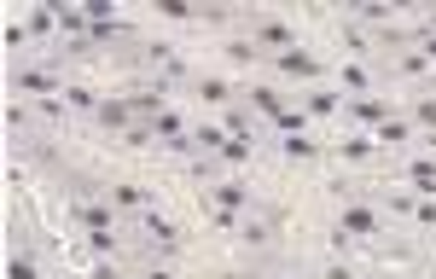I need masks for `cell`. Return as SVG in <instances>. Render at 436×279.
<instances>
[{
	"instance_id": "obj_1",
	"label": "cell",
	"mask_w": 436,
	"mask_h": 279,
	"mask_svg": "<svg viewBox=\"0 0 436 279\" xmlns=\"http://www.w3.org/2000/svg\"><path fill=\"white\" fill-rule=\"evenodd\" d=\"M372 227H378L372 210H343V233H372Z\"/></svg>"
},
{
	"instance_id": "obj_2",
	"label": "cell",
	"mask_w": 436,
	"mask_h": 279,
	"mask_svg": "<svg viewBox=\"0 0 436 279\" xmlns=\"http://www.w3.org/2000/svg\"><path fill=\"white\" fill-rule=\"evenodd\" d=\"M280 64L291 70V76H314V58L308 53H280Z\"/></svg>"
},
{
	"instance_id": "obj_3",
	"label": "cell",
	"mask_w": 436,
	"mask_h": 279,
	"mask_svg": "<svg viewBox=\"0 0 436 279\" xmlns=\"http://www.w3.org/2000/svg\"><path fill=\"white\" fill-rule=\"evenodd\" d=\"M407 175H413V186H419V192H436V163H413Z\"/></svg>"
},
{
	"instance_id": "obj_4",
	"label": "cell",
	"mask_w": 436,
	"mask_h": 279,
	"mask_svg": "<svg viewBox=\"0 0 436 279\" xmlns=\"http://www.w3.org/2000/svg\"><path fill=\"white\" fill-rule=\"evenodd\" d=\"M145 233H152V239H157V245H175V239H180V233H175V227H169V221H163V215H152V221H145Z\"/></svg>"
},
{
	"instance_id": "obj_5",
	"label": "cell",
	"mask_w": 436,
	"mask_h": 279,
	"mask_svg": "<svg viewBox=\"0 0 436 279\" xmlns=\"http://www.w3.org/2000/svg\"><path fill=\"white\" fill-rule=\"evenodd\" d=\"M99 117H105L111 128H123V123H128V105H123V99H111V105H99Z\"/></svg>"
},
{
	"instance_id": "obj_6",
	"label": "cell",
	"mask_w": 436,
	"mask_h": 279,
	"mask_svg": "<svg viewBox=\"0 0 436 279\" xmlns=\"http://www.w3.org/2000/svg\"><path fill=\"white\" fill-rule=\"evenodd\" d=\"M262 41H274V47H291V29H285V23H262Z\"/></svg>"
},
{
	"instance_id": "obj_7",
	"label": "cell",
	"mask_w": 436,
	"mask_h": 279,
	"mask_svg": "<svg viewBox=\"0 0 436 279\" xmlns=\"http://www.w3.org/2000/svg\"><path fill=\"white\" fill-rule=\"evenodd\" d=\"M6 279H35V262H23V256H12V262H6Z\"/></svg>"
},
{
	"instance_id": "obj_8",
	"label": "cell",
	"mask_w": 436,
	"mask_h": 279,
	"mask_svg": "<svg viewBox=\"0 0 436 279\" xmlns=\"http://www.w3.org/2000/svg\"><path fill=\"white\" fill-rule=\"evenodd\" d=\"M204 99H215V105H221V99H233V88H227V82H215V76H210V82H204Z\"/></svg>"
},
{
	"instance_id": "obj_9",
	"label": "cell",
	"mask_w": 436,
	"mask_h": 279,
	"mask_svg": "<svg viewBox=\"0 0 436 279\" xmlns=\"http://www.w3.org/2000/svg\"><path fill=\"white\" fill-rule=\"evenodd\" d=\"M18 82H23V88H35V93H47V88H53V82H47V76H41V70H23V76H18Z\"/></svg>"
},
{
	"instance_id": "obj_10",
	"label": "cell",
	"mask_w": 436,
	"mask_h": 279,
	"mask_svg": "<svg viewBox=\"0 0 436 279\" xmlns=\"http://www.w3.org/2000/svg\"><path fill=\"white\" fill-rule=\"evenodd\" d=\"M82 221H88V227H99V233H105V227H111V215H105L99 204H93V210H82Z\"/></svg>"
},
{
	"instance_id": "obj_11",
	"label": "cell",
	"mask_w": 436,
	"mask_h": 279,
	"mask_svg": "<svg viewBox=\"0 0 436 279\" xmlns=\"http://www.w3.org/2000/svg\"><path fill=\"white\" fill-rule=\"evenodd\" d=\"M221 157H233V163H245V157H250V145H245V140H227V145H221Z\"/></svg>"
},
{
	"instance_id": "obj_12",
	"label": "cell",
	"mask_w": 436,
	"mask_h": 279,
	"mask_svg": "<svg viewBox=\"0 0 436 279\" xmlns=\"http://www.w3.org/2000/svg\"><path fill=\"white\" fill-rule=\"evenodd\" d=\"M285 151H291V157H314V140L297 134V140H285Z\"/></svg>"
},
{
	"instance_id": "obj_13",
	"label": "cell",
	"mask_w": 436,
	"mask_h": 279,
	"mask_svg": "<svg viewBox=\"0 0 436 279\" xmlns=\"http://www.w3.org/2000/svg\"><path fill=\"white\" fill-rule=\"evenodd\" d=\"M419 117H425V123H431V128H436V99H431V105H425V111H419Z\"/></svg>"
}]
</instances>
